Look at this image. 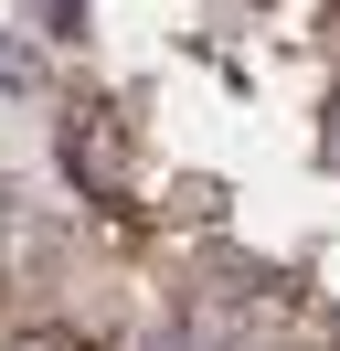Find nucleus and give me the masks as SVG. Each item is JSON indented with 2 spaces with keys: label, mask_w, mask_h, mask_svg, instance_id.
<instances>
[{
  "label": "nucleus",
  "mask_w": 340,
  "mask_h": 351,
  "mask_svg": "<svg viewBox=\"0 0 340 351\" xmlns=\"http://www.w3.org/2000/svg\"><path fill=\"white\" fill-rule=\"evenodd\" d=\"M0 86H42V64H32L21 43H0Z\"/></svg>",
  "instance_id": "1"
}]
</instances>
